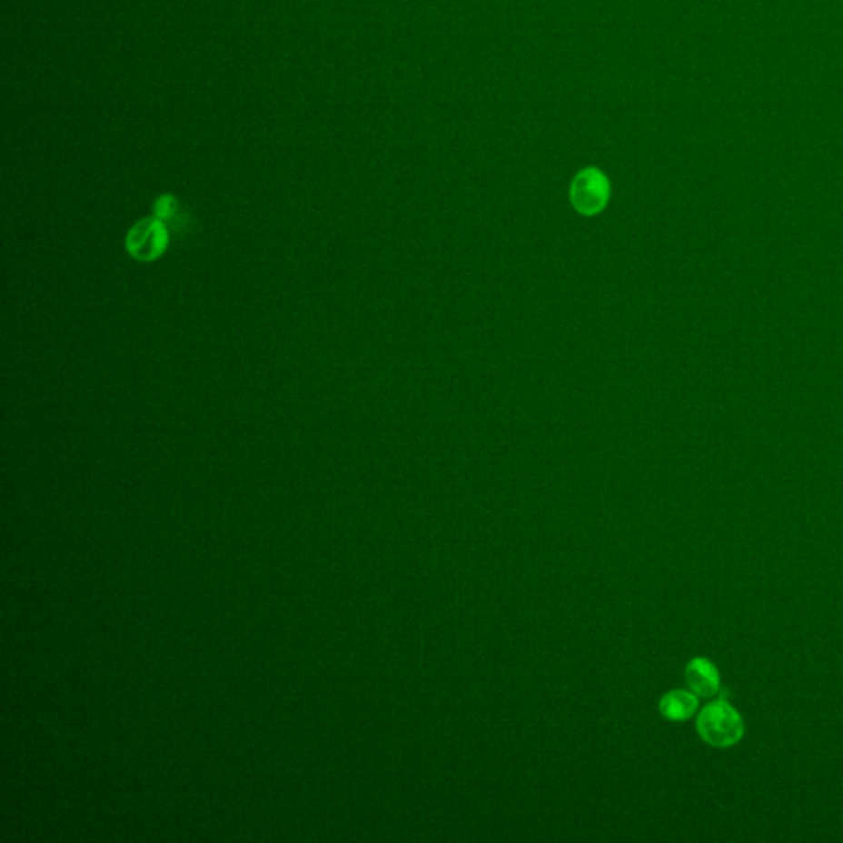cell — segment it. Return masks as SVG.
<instances>
[{"mask_svg":"<svg viewBox=\"0 0 843 843\" xmlns=\"http://www.w3.org/2000/svg\"><path fill=\"white\" fill-rule=\"evenodd\" d=\"M697 733L713 748L735 747L745 737V720L741 713L725 699L703 707L697 717Z\"/></svg>","mask_w":843,"mask_h":843,"instance_id":"obj_1","label":"cell"},{"mask_svg":"<svg viewBox=\"0 0 843 843\" xmlns=\"http://www.w3.org/2000/svg\"><path fill=\"white\" fill-rule=\"evenodd\" d=\"M168 239L167 224L155 216H150L132 226L125 237V247L135 261L150 263L167 251Z\"/></svg>","mask_w":843,"mask_h":843,"instance_id":"obj_2","label":"cell"},{"mask_svg":"<svg viewBox=\"0 0 843 843\" xmlns=\"http://www.w3.org/2000/svg\"><path fill=\"white\" fill-rule=\"evenodd\" d=\"M610 194L605 176L598 170H583L571 184V203L583 214H595L603 210Z\"/></svg>","mask_w":843,"mask_h":843,"instance_id":"obj_3","label":"cell"},{"mask_svg":"<svg viewBox=\"0 0 843 843\" xmlns=\"http://www.w3.org/2000/svg\"><path fill=\"white\" fill-rule=\"evenodd\" d=\"M685 682L699 699H713L720 692V672L710 659H692L685 668Z\"/></svg>","mask_w":843,"mask_h":843,"instance_id":"obj_4","label":"cell"},{"mask_svg":"<svg viewBox=\"0 0 843 843\" xmlns=\"http://www.w3.org/2000/svg\"><path fill=\"white\" fill-rule=\"evenodd\" d=\"M699 710V697L692 690L676 689L662 695L659 702L660 715L669 721H685L692 719Z\"/></svg>","mask_w":843,"mask_h":843,"instance_id":"obj_5","label":"cell"},{"mask_svg":"<svg viewBox=\"0 0 843 843\" xmlns=\"http://www.w3.org/2000/svg\"><path fill=\"white\" fill-rule=\"evenodd\" d=\"M154 216L164 221L167 226L170 224L174 231L188 228V220L184 218L183 211L180 210V204L172 194L158 196L157 202L154 204Z\"/></svg>","mask_w":843,"mask_h":843,"instance_id":"obj_6","label":"cell"}]
</instances>
